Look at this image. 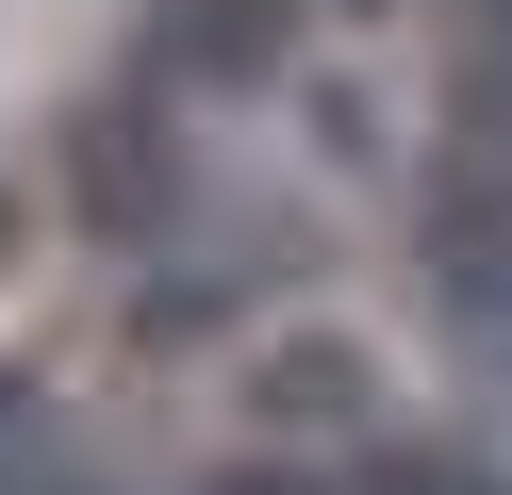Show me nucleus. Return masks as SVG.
Masks as SVG:
<instances>
[{"label": "nucleus", "instance_id": "1", "mask_svg": "<svg viewBox=\"0 0 512 495\" xmlns=\"http://www.w3.org/2000/svg\"><path fill=\"white\" fill-rule=\"evenodd\" d=\"M83 182H100V215H116V231H149V215H166V149H149L133 116H100V132H83Z\"/></svg>", "mask_w": 512, "mask_h": 495}, {"label": "nucleus", "instance_id": "2", "mask_svg": "<svg viewBox=\"0 0 512 495\" xmlns=\"http://www.w3.org/2000/svg\"><path fill=\"white\" fill-rule=\"evenodd\" d=\"M265 413H364V347H281L265 363Z\"/></svg>", "mask_w": 512, "mask_h": 495}]
</instances>
